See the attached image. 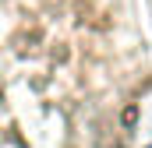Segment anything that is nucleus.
<instances>
[{"instance_id": "1", "label": "nucleus", "mask_w": 152, "mask_h": 148, "mask_svg": "<svg viewBox=\"0 0 152 148\" xmlns=\"http://www.w3.org/2000/svg\"><path fill=\"white\" fill-rule=\"evenodd\" d=\"M120 123H124V127H134V123H138V110H134V106H127V110L120 113Z\"/></svg>"}]
</instances>
